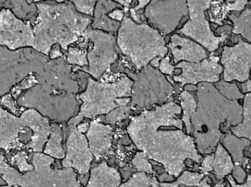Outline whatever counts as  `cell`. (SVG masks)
I'll return each mask as SVG.
<instances>
[{
	"instance_id": "obj_1",
	"label": "cell",
	"mask_w": 251,
	"mask_h": 187,
	"mask_svg": "<svg viewBox=\"0 0 251 187\" xmlns=\"http://www.w3.org/2000/svg\"><path fill=\"white\" fill-rule=\"evenodd\" d=\"M38 82L24 94L18 104L38 110L56 123L68 122L78 109L79 84L72 67L63 57L51 60L37 73Z\"/></svg>"
},
{
	"instance_id": "obj_2",
	"label": "cell",
	"mask_w": 251,
	"mask_h": 187,
	"mask_svg": "<svg viewBox=\"0 0 251 187\" xmlns=\"http://www.w3.org/2000/svg\"><path fill=\"white\" fill-rule=\"evenodd\" d=\"M196 89L197 108L191 117L195 142L201 154H212L228 129L243 122V107L239 100L226 98L212 83H199Z\"/></svg>"
},
{
	"instance_id": "obj_3",
	"label": "cell",
	"mask_w": 251,
	"mask_h": 187,
	"mask_svg": "<svg viewBox=\"0 0 251 187\" xmlns=\"http://www.w3.org/2000/svg\"><path fill=\"white\" fill-rule=\"evenodd\" d=\"M36 7L38 16L32 26L35 35L32 48L48 57L57 44L67 51L92 23L91 16L79 13L71 1L37 2Z\"/></svg>"
},
{
	"instance_id": "obj_4",
	"label": "cell",
	"mask_w": 251,
	"mask_h": 187,
	"mask_svg": "<svg viewBox=\"0 0 251 187\" xmlns=\"http://www.w3.org/2000/svg\"><path fill=\"white\" fill-rule=\"evenodd\" d=\"M116 41L119 49L130 59L137 71L168 54L166 41L157 29L145 22L136 23L126 16L121 22Z\"/></svg>"
},
{
	"instance_id": "obj_5",
	"label": "cell",
	"mask_w": 251,
	"mask_h": 187,
	"mask_svg": "<svg viewBox=\"0 0 251 187\" xmlns=\"http://www.w3.org/2000/svg\"><path fill=\"white\" fill-rule=\"evenodd\" d=\"M132 86V80L126 75L113 83L88 78L85 92L76 96L82 103L79 114L69 119L68 125L77 126L84 118L93 119L100 115L108 114L121 106L128 105L131 101Z\"/></svg>"
},
{
	"instance_id": "obj_6",
	"label": "cell",
	"mask_w": 251,
	"mask_h": 187,
	"mask_svg": "<svg viewBox=\"0 0 251 187\" xmlns=\"http://www.w3.org/2000/svg\"><path fill=\"white\" fill-rule=\"evenodd\" d=\"M145 152L148 158L162 164L168 174L174 177H178L184 170L186 160L189 159L199 164L202 160L194 138L181 129L158 131Z\"/></svg>"
},
{
	"instance_id": "obj_7",
	"label": "cell",
	"mask_w": 251,
	"mask_h": 187,
	"mask_svg": "<svg viewBox=\"0 0 251 187\" xmlns=\"http://www.w3.org/2000/svg\"><path fill=\"white\" fill-rule=\"evenodd\" d=\"M118 71L124 72L132 80L131 106L145 107L165 101L174 93V88L163 73L151 64L134 73L125 66L119 65Z\"/></svg>"
},
{
	"instance_id": "obj_8",
	"label": "cell",
	"mask_w": 251,
	"mask_h": 187,
	"mask_svg": "<svg viewBox=\"0 0 251 187\" xmlns=\"http://www.w3.org/2000/svg\"><path fill=\"white\" fill-rule=\"evenodd\" d=\"M181 113V106L174 102L157 106L154 110H146L131 118L127 132L136 147L146 151L161 126H174L182 130V121L176 119Z\"/></svg>"
},
{
	"instance_id": "obj_9",
	"label": "cell",
	"mask_w": 251,
	"mask_h": 187,
	"mask_svg": "<svg viewBox=\"0 0 251 187\" xmlns=\"http://www.w3.org/2000/svg\"><path fill=\"white\" fill-rule=\"evenodd\" d=\"M22 52V48L10 51L0 45V95L10 92L13 85L30 73H40L50 59L36 51L31 58L27 57V53Z\"/></svg>"
},
{
	"instance_id": "obj_10",
	"label": "cell",
	"mask_w": 251,
	"mask_h": 187,
	"mask_svg": "<svg viewBox=\"0 0 251 187\" xmlns=\"http://www.w3.org/2000/svg\"><path fill=\"white\" fill-rule=\"evenodd\" d=\"M170 62L169 56L162 59L159 62V70L164 75L174 78V80L182 86L200 83H217L223 73V67L219 64L220 58L213 54L199 62L182 61L176 65H172Z\"/></svg>"
},
{
	"instance_id": "obj_11",
	"label": "cell",
	"mask_w": 251,
	"mask_h": 187,
	"mask_svg": "<svg viewBox=\"0 0 251 187\" xmlns=\"http://www.w3.org/2000/svg\"><path fill=\"white\" fill-rule=\"evenodd\" d=\"M82 37L91 41L93 47L87 54L88 66L81 70L91 75L96 80H100L104 72L119 59L117 38L113 34L93 29L91 26L85 30Z\"/></svg>"
},
{
	"instance_id": "obj_12",
	"label": "cell",
	"mask_w": 251,
	"mask_h": 187,
	"mask_svg": "<svg viewBox=\"0 0 251 187\" xmlns=\"http://www.w3.org/2000/svg\"><path fill=\"white\" fill-rule=\"evenodd\" d=\"M54 159L44 153L32 155V171L25 173L26 187H79L76 173L73 168H52Z\"/></svg>"
},
{
	"instance_id": "obj_13",
	"label": "cell",
	"mask_w": 251,
	"mask_h": 187,
	"mask_svg": "<svg viewBox=\"0 0 251 187\" xmlns=\"http://www.w3.org/2000/svg\"><path fill=\"white\" fill-rule=\"evenodd\" d=\"M188 13L187 0H151L145 7L144 17L165 38Z\"/></svg>"
},
{
	"instance_id": "obj_14",
	"label": "cell",
	"mask_w": 251,
	"mask_h": 187,
	"mask_svg": "<svg viewBox=\"0 0 251 187\" xmlns=\"http://www.w3.org/2000/svg\"><path fill=\"white\" fill-rule=\"evenodd\" d=\"M35 35L29 21H24L8 9L0 10V45L10 51L33 46Z\"/></svg>"
},
{
	"instance_id": "obj_15",
	"label": "cell",
	"mask_w": 251,
	"mask_h": 187,
	"mask_svg": "<svg viewBox=\"0 0 251 187\" xmlns=\"http://www.w3.org/2000/svg\"><path fill=\"white\" fill-rule=\"evenodd\" d=\"M221 63L224 65V81L244 83L251 77V44L240 41L234 46L224 47Z\"/></svg>"
},
{
	"instance_id": "obj_16",
	"label": "cell",
	"mask_w": 251,
	"mask_h": 187,
	"mask_svg": "<svg viewBox=\"0 0 251 187\" xmlns=\"http://www.w3.org/2000/svg\"><path fill=\"white\" fill-rule=\"evenodd\" d=\"M224 0H187L190 19L178 33L190 37L201 44L207 43L213 39L215 34L205 16V11L210 8L214 1Z\"/></svg>"
},
{
	"instance_id": "obj_17",
	"label": "cell",
	"mask_w": 251,
	"mask_h": 187,
	"mask_svg": "<svg viewBox=\"0 0 251 187\" xmlns=\"http://www.w3.org/2000/svg\"><path fill=\"white\" fill-rule=\"evenodd\" d=\"M68 125L69 135L66 142V157L63 159L62 165L63 167L77 170L82 176L89 172L94 155L84 133L78 130L76 125Z\"/></svg>"
},
{
	"instance_id": "obj_18",
	"label": "cell",
	"mask_w": 251,
	"mask_h": 187,
	"mask_svg": "<svg viewBox=\"0 0 251 187\" xmlns=\"http://www.w3.org/2000/svg\"><path fill=\"white\" fill-rule=\"evenodd\" d=\"M20 119L22 126H27L32 131V139L27 149L33 152H43L51 134L50 119L33 108L25 110Z\"/></svg>"
},
{
	"instance_id": "obj_19",
	"label": "cell",
	"mask_w": 251,
	"mask_h": 187,
	"mask_svg": "<svg viewBox=\"0 0 251 187\" xmlns=\"http://www.w3.org/2000/svg\"><path fill=\"white\" fill-rule=\"evenodd\" d=\"M167 46L171 49L176 64L182 61L199 62L209 57L202 45L178 34L171 36V41Z\"/></svg>"
},
{
	"instance_id": "obj_20",
	"label": "cell",
	"mask_w": 251,
	"mask_h": 187,
	"mask_svg": "<svg viewBox=\"0 0 251 187\" xmlns=\"http://www.w3.org/2000/svg\"><path fill=\"white\" fill-rule=\"evenodd\" d=\"M113 128L103 125L98 120L91 122L87 131L88 144L94 157L100 160L110 151L113 140Z\"/></svg>"
},
{
	"instance_id": "obj_21",
	"label": "cell",
	"mask_w": 251,
	"mask_h": 187,
	"mask_svg": "<svg viewBox=\"0 0 251 187\" xmlns=\"http://www.w3.org/2000/svg\"><path fill=\"white\" fill-rule=\"evenodd\" d=\"M22 127L20 116L0 107V149L8 151L15 148Z\"/></svg>"
},
{
	"instance_id": "obj_22",
	"label": "cell",
	"mask_w": 251,
	"mask_h": 187,
	"mask_svg": "<svg viewBox=\"0 0 251 187\" xmlns=\"http://www.w3.org/2000/svg\"><path fill=\"white\" fill-rule=\"evenodd\" d=\"M122 7L120 4L113 0H98L94 8L91 27L104 32L105 31L108 33H118L121 22L110 19L108 13Z\"/></svg>"
},
{
	"instance_id": "obj_23",
	"label": "cell",
	"mask_w": 251,
	"mask_h": 187,
	"mask_svg": "<svg viewBox=\"0 0 251 187\" xmlns=\"http://www.w3.org/2000/svg\"><path fill=\"white\" fill-rule=\"evenodd\" d=\"M220 142L231 156L234 165L246 168L251 160L245 155L246 150L251 145V141L247 138L236 136L229 130L224 134Z\"/></svg>"
},
{
	"instance_id": "obj_24",
	"label": "cell",
	"mask_w": 251,
	"mask_h": 187,
	"mask_svg": "<svg viewBox=\"0 0 251 187\" xmlns=\"http://www.w3.org/2000/svg\"><path fill=\"white\" fill-rule=\"evenodd\" d=\"M121 182L120 173L103 161L91 169L87 187H119Z\"/></svg>"
},
{
	"instance_id": "obj_25",
	"label": "cell",
	"mask_w": 251,
	"mask_h": 187,
	"mask_svg": "<svg viewBox=\"0 0 251 187\" xmlns=\"http://www.w3.org/2000/svg\"><path fill=\"white\" fill-rule=\"evenodd\" d=\"M234 167V163L231 156L220 142L214 152L212 163V172H214L217 180L224 181L227 176L231 174Z\"/></svg>"
},
{
	"instance_id": "obj_26",
	"label": "cell",
	"mask_w": 251,
	"mask_h": 187,
	"mask_svg": "<svg viewBox=\"0 0 251 187\" xmlns=\"http://www.w3.org/2000/svg\"><path fill=\"white\" fill-rule=\"evenodd\" d=\"M248 3V0H228L226 2L214 1L211 4L209 13L211 21L222 25L223 21L228 17L230 12L244 10Z\"/></svg>"
},
{
	"instance_id": "obj_27",
	"label": "cell",
	"mask_w": 251,
	"mask_h": 187,
	"mask_svg": "<svg viewBox=\"0 0 251 187\" xmlns=\"http://www.w3.org/2000/svg\"><path fill=\"white\" fill-rule=\"evenodd\" d=\"M51 134L43 152L54 159H64L66 153L62 145L63 133L61 126L57 123L51 124Z\"/></svg>"
},
{
	"instance_id": "obj_28",
	"label": "cell",
	"mask_w": 251,
	"mask_h": 187,
	"mask_svg": "<svg viewBox=\"0 0 251 187\" xmlns=\"http://www.w3.org/2000/svg\"><path fill=\"white\" fill-rule=\"evenodd\" d=\"M243 122L231 126V132L236 136L249 139L251 142V93L246 94L243 98Z\"/></svg>"
},
{
	"instance_id": "obj_29",
	"label": "cell",
	"mask_w": 251,
	"mask_h": 187,
	"mask_svg": "<svg viewBox=\"0 0 251 187\" xmlns=\"http://www.w3.org/2000/svg\"><path fill=\"white\" fill-rule=\"evenodd\" d=\"M228 16L234 23L233 33L243 35L251 42V8L245 9L239 16L234 13Z\"/></svg>"
},
{
	"instance_id": "obj_30",
	"label": "cell",
	"mask_w": 251,
	"mask_h": 187,
	"mask_svg": "<svg viewBox=\"0 0 251 187\" xmlns=\"http://www.w3.org/2000/svg\"><path fill=\"white\" fill-rule=\"evenodd\" d=\"M0 178L6 185L12 187H22L23 173L6 162L5 157L0 155Z\"/></svg>"
},
{
	"instance_id": "obj_31",
	"label": "cell",
	"mask_w": 251,
	"mask_h": 187,
	"mask_svg": "<svg viewBox=\"0 0 251 187\" xmlns=\"http://www.w3.org/2000/svg\"><path fill=\"white\" fill-rule=\"evenodd\" d=\"M180 100L181 110H183L182 122L185 125L187 135H190L192 131L191 117L197 108V102L194 96L187 91L181 92Z\"/></svg>"
},
{
	"instance_id": "obj_32",
	"label": "cell",
	"mask_w": 251,
	"mask_h": 187,
	"mask_svg": "<svg viewBox=\"0 0 251 187\" xmlns=\"http://www.w3.org/2000/svg\"><path fill=\"white\" fill-rule=\"evenodd\" d=\"M119 187H160L156 178L150 177L144 172L135 173L132 177Z\"/></svg>"
},
{
	"instance_id": "obj_33",
	"label": "cell",
	"mask_w": 251,
	"mask_h": 187,
	"mask_svg": "<svg viewBox=\"0 0 251 187\" xmlns=\"http://www.w3.org/2000/svg\"><path fill=\"white\" fill-rule=\"evenodd\" d=\"M215 84V87L226 98L230 100H239L244 98V94L242 93L236 83H230L225 81H219Z\"/></svg>"
},
{
	"instance_id": "obj_34",
	"label": "cell",
	"mask_w": 251,
	"mask_h": 187,
	"mask_svg": "<svg viewBox=\"0 0 251 187\" xmlns=\"http://www.w3.org/2000/svg\"><path fill=\"white\" fill-rule=\"evenodd\" d=\"M86 48L69 47L68 49L66 62L69 64H76L79 67L88 66V57H87Z\"/></svg>"
},
{
	"instance_id": "obj_35",
	"label": "cell",
	"mask_w": 251,
	"mask_h": 187,
	"mask_svg": "<svg viewBox=\"0 0 251 187\" xmlns=\"http://www.w3.org/2000/svg\"><path fill=\"white\" fill-rule=\"evenodd\" d=\"M44 1V0H33V2ZM57 3L71 1L80 13L87 16H94V8L98 0H54Z\"/></svg>"
},
{
	"instance_id": "obj_36",
	"label": "cell",
	"mask_w": 251,
	"mask_h": 187,
	"mask_svg": "<svg viewBox=\"0 0 251 187\" xmlns=\"http://www.w3.org/2000/svg\"><path fill=\"white\" fill-rule=\"evenodd\" d=\"M28 153L26 151H20L16 153L10 159V165L18 169L20 173H25L26 172L32 171L34 169L33 166L29 164L28 162Z\"/></svg>"
},
{
	"instance_id": "obj_37",
	"label": "cell",
	"mask_w": 251,
	"mask_h": 187,
	"mask_svg": "<svg viewBox=\"0 0 251 187\" xmlns=\"http://www.w3.org/2000/svg\"><path fill=\"white\" fill-rule=\"evenodd\" d=\"M204 175L201 173H192V172L184 171L181 176L178 177L176 183L179 186L184 185L186 187H198L201 181L204 178Z\"/></svg>"
},
{
	"instance_id": "obj_38",
	"label": "cell",
	"mask_w": 251,
	"mask_h": 187,
	"mask_svg": "<svg viewBox=\"0 0 251 187\" xmlns=\"http://www.w3.org/2000/svg\"><path fill=\"white\" fill-rule=\"evenodd\" d=\"M132 164L138 171L147 173H153L151 165L149 163V158L145 151H140L136 154L135 157L132 160Z\"/></svg>"
},
{
	"instance_id": "obj_39",
	"label": "cell",
	"mask_w": 251,
	"mask_h": 187,
	"mask_svg": "<svg viewBox=\"0 0 251 187\" xmlns=\"http://www.w3.org/2000/svg\"><path fill=\"white\" fill-rule=\"evenodd\" d=\"M131 110V106H121L117 107L107 114L106 122L109 124H115L121 122L129 116Z\"/></svg>"
},
{
	"instance_id": "obj_40",
	"label": "cell",
	"mask_w": 251,
	"mask_h": 187,
	"mask_svg": "<svg viewBox=\"0 0 251 187\" xmlns=\"http://www.w3.org/2000/svg\"><path fill=\"white\" fill-rule=\"evenodd\" d=\"M151 0H138V4L134 7H131L130 9V16H131V19L134 21V22L137 23H143L145 21V18L143 17V14L141 13H139V12L142 10V9L145 8L149 2Z\"/></svg>"
},
{
	"instance_id": "obj_41",
	"label": "cell",
	"mask_w": 251,
	"mask_h": 187,
	"mask_svg": "<svg viewBox=\"0 0 251 187\" xmlns=\"http://www.w3.org/2000/svg\"><path fill=\"white\" fill-rule=\"evenodd\" d=\"M231 176L234 178L235 182L238 185H242L246 182L247 179V172L246 171L244 168L242 166H236L234 165V169H233Z\"/></svg>"
},
{
	"instance_id": "obj_42",
	"label": "cell",
	"mask_w": 251,
	"mask_h": 187,
	"mask_svg": "<svg viewBox=\"0 0 251 187\" xmlns=\"http://www.w3.org/2000/svg\"><path fill=\"white\" fill-rule=\"evenodd\" d=\"M214 160V153L212 154H206V157H204L201 162V170L202 174L204 176H207L209 173H212L213 168H212V163Z\"/></svg>"
},
{
	"instance_id": "obj_43",
	"label": "cell",
	"mask_w": 251,
	"mask_h": 187,
	"mask_svg": "<svg viewBox=\"0 0 251 187\" xmlns=\"http://www.w3.org/2000/svg\"><path fill=\"white\" fill-rule=\"evenodd\" d=\"M226 179L228 184H229L231 187H251V173L248 174L246 182L242 184V185H238V184L235 182V180H234L231 174L227 176Z\"/></svg>"
},
{
	"instance_id": "obj_44",
	"label": "cell",
	"mask_w": 251,
	"mask_h": 187,
	"mask_svg": "<svg viewBox=\"0 0 251 187\" xmlns=\"http://www.w3.org/2000/svg\"><path fill=\"white\" fill-rule=\"evenodd\" d=\"M108 16L113 20L122 22L125 16V13L123 9H116V10H113V11L108 13Z\"/></svg>"
},
{
	"instance_id": "obj_45",
	"label": "cell",
	"mask_w": 251,
	"mask_h": 187,
	"mask_svg": "<svg viewBox=\"0 0 251 187\" xmlns=\"http://www.w3.org/2000/svg\"><path fill=\"white\" fill-rule=\"evenodd\" d=\"M113 1L119 3L123 7V10L125 14H126L131 9V4L132 2V0H113Z\"/></svg>"
},
{
	"instance_id": "obj_46",
	"label": "cell",
	"mask_w": 251,
	"mask_h": 187,
	"mask_svg": "<svg viewBox=\"0 0 251 187\" xmlns=\"http://www.w3.org/2000/svg\"><path fill=\"white\" fill-rule=\"evenodd\" d=\"M241 92L243 94L251 93V80L245 82L244 83H241Z\"/></svg>"
},
{
	"instance_id": "obj_47",
	"label": "cell",
	"mask_w": 251,
	"mask_h": 187,
	"mask_svg": "<svg viewBox=\"0 0 251 187\" xmlns=\"http://www.w3.org/2000/svg\"><path fill=\"white\" fill-rule=\"evenodd\" d=\"M60 57H63V54L60 51L59 47H56L54 49L51 50L50 53V58L51 60H56V59L60 58Z\"/></svg>"
},
{
	"instance_id": "obj_48",
	"label": "cell",
	"mask_w": 251,
	"mask_h": 187,
	"mask_svg": "<svg viewBox=\"0 0 251 187\" xmlns=\"http://www.w3.org/2000/svg\"><path fill=\"white\" fill-rule=\"evenodd\" d=\"M212 179L209 177V174L207 176H205L204 178L201 181L200 184H199L198 187H213L212 186Z\"/></svg>"
},
{
	"instance_id": "obj_49",
	"label": "cell",
	"mask_w": 251,
	"mask_h": 187,
	"mask_svg": "<svg viewBox=\"0 0 251 187\" xmlns=\"http://www.w3.org/2000/svg\"><path fill=\"white\" fill-rule=\"evenodd\" d=\"M88 128H89V125L88 123L79 124L77 125L78 130L80 131L82 133H85V132H87Z\"/></svg>"
},
{
	"instance_id": "obj_50",
	"label": "cell",
	"mask_w": 251,
	"mask_h": 187,
	"mask_svg": "<svg viewBox=\"0 0 251 187\" xmlns=\"http://www.w3.org/2000/svg\"><path fill=\"white\" fill-rule=\"evenodd\" d=\"M160 187H179V185L176 183V182H173V183H160L159 184Z\"/></svg>"
},
{
	"instance_id": "obj_51",
	"label": "cell",
	"mask_w": 251,
	"mask_h": 187,
	"mask_svg": "<svg viewBox=\"0 0 251 187\" xmlns=\"http://www.w3.org/2000/svg\"><path fill=\"white\" fill-rule=\"evenodd\" d=\"M213 187H226L225 182L224 181L217 180L216 184Z\"/></svg>"
},
{
	"instance_id": "obj_52",
	"label": "cell",
	"mask_w": 251,
	"mask_h": 187,
	"mask_svg": "<svg viewBox=\"0 0 251 187\" xmlns=\"http://www.w3.org/2000/svg\"><path fill=\"white\" fill-rule=\"evenodd\" d=\"M245 170H246V171L247 172V173H251V160L250 163H249V164L247 165V166H246Z\"/></svg>"
},
{
	"instance_id": "obj_53",
	"label": "cell",
	"mask_w": 251,
	"mask_h": 187,
	"mask_svg": "<svg viewBox=\"0 0 251 187\" xmlns=\"http://www.w3.org/2000/svg\"><path fill=\"white\" fill-rule=\"evenodd\" d=\"M4 185H6L5 182H4V181L2 179H1V178H0V187H1V186H4Z\"/></svg>"
},
{
	"instance_id": "obj_54",
	"label": "cell",
	"mask_w": 251,
	"mask_h": 187,
	"mask_svg": "<svg viewBox=\"0 0 251 187\" xmlns=\"http://www.w3.org/2000/svg\"><path fill=\"white\" fill-rule=\"evenodd\" d=\"M26 2L28 3V4H31V3L33 2V0H26Z\"/></svg>"
},
{
	"instance_id": "obj_55",
	"label": "cell",
	"mask_w": 251,
	"mask_h": 187,
	"mask_svg": "<svg viewBox=\"0 0 251 187\" xmlns=\"http://www.w3.org/2000/svg\"><path fill=\"white\" fill-rule=\"evenodd\" d=\"M1 187H10V186H9V185H4V186H1Z\"/></svg>"
},
{
	"instance_id": "obj_56",
	"label": "cell",
	"mask_w": 251,
	"mask_h": 187,
	"mask_svg": "<svg viewBox=\"0 0 251 187\" xmlns=\"http://www.w3.org/2000/svg\"><path fill=\"white\" fill-rule=\"evenodd\" d=\"M250 4H251V1H250Z\"/></svg>"
}]
</instances>
